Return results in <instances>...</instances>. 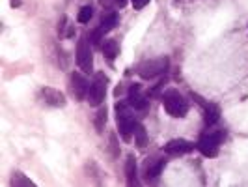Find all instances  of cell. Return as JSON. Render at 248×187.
<instances>
[{"label":"cell","instance_id":"6da1fadb","mask_svg":"<svg viewBox=\"0 0 248 187\" xmlns=\"http://www.w3.org/2000/svg\"><path fill=\"white\" fill-rule=\"evenodd\" d=\"M116 122L120 127V135L124 140H131V137L135 135V127H137V120L133 116V112L129 111V103H118L116 105Z\"/></svg>","mask_w":248,"mask_h":187},{"label":"cell","instance_id":"7a4b0ae2","mask_svg":"<svg viewBox=\"0 0 248 187\" xmlns=\"http://www.w3.org/2000/svg\"><path fill=\"white\" fill-rule=\"evenodd\" d=\"M162 105H164L166 112L174 118H183L188 112V101L177 90H166L162 94Z\"/></svg>","mask_w":248,"mask_h":187},{"label":"cell","instance_id":"3957f363","mask_svg":"<svg viewBox=\"0 0 248 187\" xmlns=\"http://www.w3.org/2000/svg\"><path fill=\"white\" fill-rule=\"evenodd\" d=\"M168 66H170V60L166 56H161V58H153V60H146V62L138 64L137 73L142 79H155L159 75L166 73Z\"/></svg>","mask_w":248,"mask_h":187},{"label":"cell","instance_id":"277c9868","mask_svg":"<svg viewBox=\"0 0 248 187\" xmlns=\"http://www.w3.org/2000/svg\"><path fill=\"white\" fill-rule=\"evenodd\" d=\"M222 140H224V131H213V133H207V135H203V137L200 138L196 148H198L205 157H217Z\"/></svg>","mask_w":248,"mask_h":187},{"label":"cell","instance_id":"5b68a950","mask_svg":"<svg viewBox=\"0 0 248 187\" xmlns=\"http://www.w3.org/2000/svg\"><path fill=\"white\" fill-rule=\"evenodd\" d=\"M107 83H108V79L103 73L95 75V79L92 81V85L88 88V103H90V105L97 107V105H101V103L105 101V96H107Z\"/></svg>","mask_w":248,"mask_h":187},{"label":"cell","instance_id":"8992f818","mask_svg":"<svg viewBox=\"0 0 248 187\" xmlns=\"http://www.w3.org/2000/svg\"><path fill=\"white\" fill-rule=\"evenodd\" d=\"M77 64L80 66V69L84 73H92L93 71V54H92V49L88 45L86 37L78 39V45H77Z\"/></svg>","mask_w":248,"mask_h":187},{"label":"cell","instance_id":"52a82bcc","mask_svg":"<svg viewBox=\"0 0 248 187\" xmlns=\"http://www.w3.org/2000/svg\"><path fill=\"white\" fill-rule=\"evenodd\" d=\"M127 103L131 109L135 111H144L148 107V98L140 92V85H133L129 88V98H127Z\"/></svg>","mask_w":248,"mask_h":187},{"label":"cell","instance_id":"ba28073f","mask_svg":"<svg viewBox=\"0 0 248 187\" xmlns=\"http://www.w3.org/2000/svg\"><path fill=\"white\" fill-rule=\"evenodd\" d=\"M88 81L80 73L71 75V94L75 96V100L82 101L84 98H88Z\"/></svg>","mask_w":248,"mask_h":187},{"label":"cell","instance_id":"9c48e42d","mask_svg":"<svg viewBox=\"0 0 248 187\" xmlns=\"http://www.w3.org/2000/svg\"><path fill=\"white\" fill-rule=\"evenodd\" d=\"M192 150H194V144L185 140V138H174L164 146V152L170 155H183V153H188Z\"/></svg>","mask_w":248,"mask_h":187},{"label":"cell","instance_id":"30bf717a","mask_svg":"<svg viewBox=\"0 0 248 187\" xmlns=\"http://www.w3.org/2000/svg\"><path fill=\"white\" fill-rule=\"evenodd\" d=\"M41 98L50 107H65V96H63L60 90H54V88H49V86L41 88Z\"/></svg>","mask_w":248,"mask_h":187},{"label":"cell","instance_id":"8fae6325","mask_svg":"<svg viewBox=\"0 0 248 187\" xmlns=\"http://www.w3.org/2000/svg\"><path fill=\"white\" fill-rule=\"evenodd\" d=\"M164 165L166 161L161 159V157H155V159H148L146 165H144V176L146 178H157V176L162 172V169H164Z\"/></svg>","mask_w":248,"mask_h":187},{"label":"cell","instance_id":"7c38bea8","mask_svg":"<svg viewBox=\"0 0 248 187\" xmlns=\"http://www.w3.org/2000/svg\"><path fill=\"white\" fill-rule=\"evenodd\" d=\"M200 103H202L203 109H205V112H203V114H205V124L207 125L217 124L218 118H220V109H218V105H215V103H203V100H200Z\"/></svg>","mask_w":248,"mask_h":187},{"label":"cell","instance_id":"4fadbf2b","mask_svg":"<svg viewBox=\"0 0 248 187\" xmlns=\"http://www.w3.org/2000/svg\"><path fill=\"white\" fill-rule=\"evenodd\" d=\"M125 176H127V184H129V186H135V184H137V159H135V155H127V161H125Z\"/></svg>","mask_w":248,"mask_h":187},{"label":"cell","instance_id":"5bb4252c","mask_svg":"<svg viewBox=\"0 0 248 187\" xmlns=\"http://www.w3.org/2000/svg\"><path fill=\"white\" fill-rule=\"evenodd\" d=\"M116 25H118V13L110 12L103 17V21H101V25H99V30L103 34H107V32H110Z\"/></svg>","mask_w":248,"mask_h":187},{"label":"cell","instance_id":"9a60e30c","mask_svg":"<svg viewBox=\"0 0 248 187\" xmlns=\"http://www.w3.org/2000/svg\"><path fill=\"white\" fill-rule=\"evenodd\" d=\"M101 49H103V52H105V56H108V58H116L118 56V51H120V47H118V41L116 39H105V43L101 45Z\"/></svg>","mask_w":248,"mask_h":187},{"label":"cell","instance_id":"2e32d148","mask_svg":"<svg viewBox=\"0 0 248 187\" xmlns=\"http://www.w3.org/2000/svg\"><path fill=\"white\" fill-rule=\"evenodd\" d=\"M135 142H137L138 148H144L148 144V133H146V127L142 124H137V127H135Z\"/></svg>","mask_w":248,"mask_h":187},{"label":"cell","instance_id":"e0dca14e","mask_svg":"<svg viewBox=\"0 0 248 187\" xmlns=\"http://www.w3.org/2000/svg\"><path fill=\"white\" fill-rule=\"evenodd\" d=\"M105 124H107V107H99V111L95 114V129H97V133H103Z\"/></svg>","mask_w":248,"mask_h":187},{"label":"cell","instance_id":"ac0fdd59","mask_svg":"<svg viewBox=\"0 0 248 187\" xmlns=\"http://www.w3.org/2000/svg\"><path fill=\"white\" fill-rule=\"evenodd\" d=\"M93 17V10H92V6H82L80 8V12L77 15V19H78V23H82V25H86L90 23V19Z\"/></svg>","mask_w":248,"mask_h":187},{"label":"cell","instance_id":"d6986e66","mask_svg":"<svg viewBox=\"0 0 248 187\" xmlns=\"http://www.w3.org/2000/svg\"><path fill=\"white\" fill-rule=\"evenodd\" d=\"M12 186H34V182L32 180H28L23 172H13V178H12Z\"/></svg>","mask_w":248,"mask_h":187},{"label":"cell","instance_id":"ffe728a7","mask_svg":"<svg viewBox=\"0 0 248 187\" xmlns=\"http://www.w3.org/2000/svg\"><path fill=\"white\" fill-rule=\"evenodd\" d=\"M108 148H110V155L116 159V157L120 155V144H118V137H116L114 133L110 135V146H108Z\"/></svg>","mask_w":248,"mask_h":187},{"label":"cell","instance_id":"44dd1931","mask_svg":"<svg viewBox=\"0 0 248 187\" xmlns=\"http://www.w3.org/2000/svg\"><path fill=\"white\" fill-rule=\"evenodd\" d=\"M131 2H133L135 10H142V8H146L149 4V0H131Z\"/></svg>","mask_w":248,"mask_h":187},{"label":"cell","instance_id":"7402d4cb","mask_svg":"<svg viewBox=\"0 0 248 187\" xmlns=\"http://www.w3.org/2000/svg\"><path fill=\"white\" fill-rule=\"evenodd\" d=\"M125 4H127V0H114V6L116 8H124Z\"/></svg>","mask_w":248,"mask_h":187},{"label":"cell","instance_id":"603a6c76","mask_svg":"<svg viewBox=\"0 0 248 187\" xmlns=\"http://www.w3.org/2000/svg\"><path fill=\"white\" fill-rule=\"evenodd\" d=\"M21 6V0H12V8H19Z\"/></svg>","mask_w":248,"mask_h":187}]
</instances>
